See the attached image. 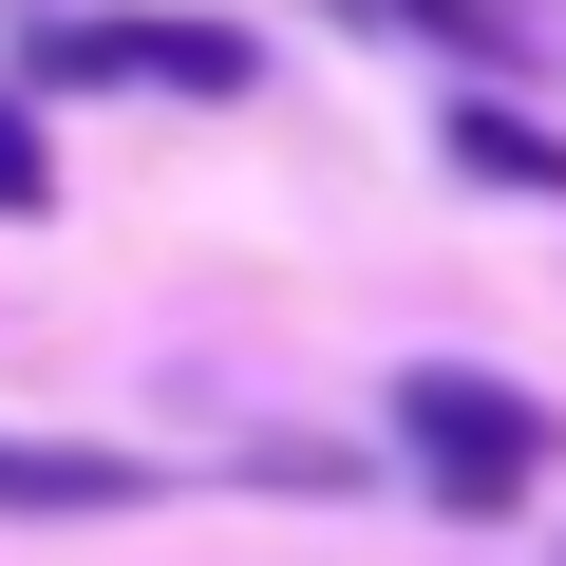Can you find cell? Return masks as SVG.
Wrapping results in <instances>:
<instances>
[{"label": "cell", "instance_id": "obj_1", "mask_svg": "<svg viewBox=\"0 0 566 566\" xmlns=\"http://www.w3.org/2000/svg\"><path fill=\"white\" fill-rule=\"evenodd\" d=\"M378 416H397V472H416L434 510H472V528H491V510H528V491L566 472V416H547L528 378H491V359H397V397H378Z\"/></svg>", "mask_w": 566, "mask_h": 566}, {"label": "cell", "instance_id": "obj_2", "mask_svg": "<svg viewBox=\"0 0 566 566\" xmlns=\"http://www.w3.org/2000/svg\"><path fill=\"white\" fill-rule=\"evenodd\" d=\"M20 76L39 95H189V114H245L264 95V39L245 20H133V0H76V20H20Z\"/></svg>", "mask_w": 566, "mask_h": 566}, {"label": "cell", "instance_id": "obj_3", "mask_svg": "<svg viewBox=\"0 0 566 566\" xmlns=\"http://www.w3.org/2000/svg\"><path fill=\"white\" fill-rule=\"evenodd\" d=\"M170 472L151 453H95V434H0V528H114V510H151Z\"/></svg>", "mask_w": 566, "mask_h": 566}, {"label": "cell", "instance_id": "obj_4", "mask_svg": "<svg viewBox=\"0 0 566 566\" xmlns=\"http://www.w3.org/2000/svg\"><path fill=\"white\" fill-rule=\"evenodd\" d=\"M434 170H453V189H528V208H566V133H547L528 95H453V114H434Z\"/></svg>", "mask_w": 566, "mask_h": 566}, {"label": "cell", "instance_id": "obj_5", "mask_svg": "<svg viewBox=\"0 0 566 566\" xmlns=\"http://www.w3.org/2000/svg\"><path fill=\"white\" fill-rule=\"evenodd\" d=\"M39 114H57L39 76L0 95V227H39V208H57V133H39Z\"/></svg>", "mask_w": 566, "mask_h": 566}, {"label": "cell", "instance_id": "obj_6", "mask_svg": "<svg viewBox=\"0 0 566 566\" xmlns=\"http://www.w3.org/2000/svg\"><path fill=\"white\" fill-rule=\"evenodd\" d=\"M378 20H416V39H453V57H510V0H378Z\"/></svg>", "mask_w": 566, "mask_h": 566}, {"label": "cell", "instance_id": "obj_7", "mask_svg": "<svg viewBox=\"0 0 566 566\" xmlns=\"http://www.w3.org/2000/svg\"><path fill=\"white\" fill-rule=\"evenodd\" d=\"M303 20H378V0H303Z\"/></svg>", "mask_w": 566, "mask_h": 566}]
</instances>
